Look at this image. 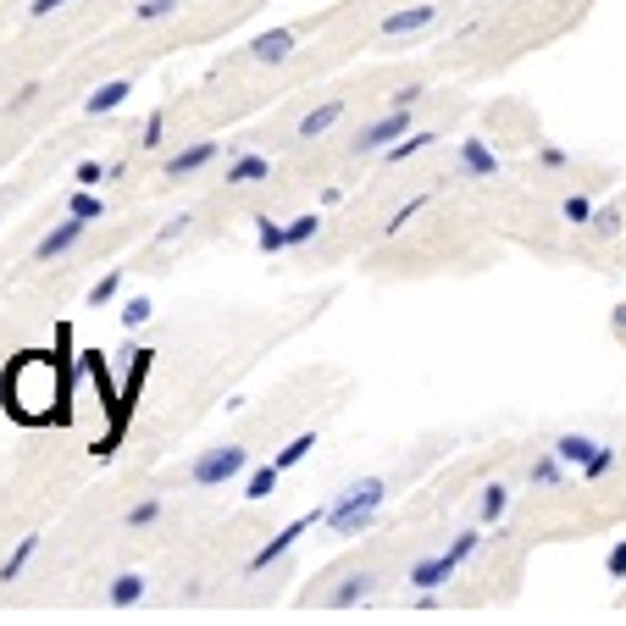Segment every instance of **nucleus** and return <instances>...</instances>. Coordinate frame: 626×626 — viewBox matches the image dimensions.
Segmentation results:
<instances>
[{"instance_id":"nucleus-1","label":"nucleus","mask_w":626,"mask_h":626,"mask_svg":"<svg viewBox=\"0 0 626 626\" xmlns=\"http://www.w3.org/2000/svg\"><path fill=\"white\" fill-rule=\"evenodd\" d=\"M0 394H6V410L28 427H45L67 416V372H61L56 355L45 350H23L6 377H0Z\"/></svg>"},{"instance_id":"nucleus-2","label":"nucleus","mask_w":626,"mask_h":626,"mask_svg":"<svg viewBox=\"0 0 626 626\" xmlns=\"http://www.w3.org/2000/svg\"><path fill=\"white\" fill-rule=\"evenodd\" d=\"M383 505H388V482L383 477H361V482H350L338 499H327L322 527L333 532V538H355V532H366L377 516H383Z\"/></svg>"},{"instance_id":"nucleus-3","label":"nucleus","mask_w":626,"mask_h":626,"mask_svg":"<svg viewBox=\"0 0 626 626\" xmlns=\"http://www.w3.org/2000/svg\"><path fill=\"white\" fill-rule=\"evenodd\" d=\"M244 466H250L244 444H205L200 455L189 460V482L194 488H228V482L244 477Z\"/></svg>"},{"instance_id":"nucleus-4","label":"nucleus","mask_w":626,"mask_h":626,"mask_svg":"<svg viewBox=\"0 0 626 626\" xmlns=\"http://www.w3.org/2000/svg\"><path fill=\"white\" fill-rule=\"evenodd\" d=\"M322 521H327V505H316V510H305V516H294L289 527H277V538H266L261 549L250 554V577H261L266 566H277V560H283V554H289V549H294V543H300L311 527H322Z\"/></svg>"},{"instance_id":"nucleus-5","label":"nucleus","mask_w":626,"mask_h":626,"mask_svg":"<svg viewBox=\"0 0 626 626\" xmlns=\"http://www.w3.org/2000/svg\"><path fill=\"white\" fill-rule=\"evenodd\" d=\"M410 133V111H399V106H388L377 122H366L361 133H355V156H383L388 145H399Z\"/></svg>"},{"instance_id":"nucleus-6","label":"nucleus","mask_w":626,"mask_h":626,"mask_svg":"<svg viewBox=\"0 0 626 626\" xmlns=\"http://www.w3.org/2000/svg\"><path fill=\"white\" fill-rule=\"evenodd\" d=\"M438 6L433 0H416V6H399V12H388L383 23H377V34L383 39H405V34H422V28H433Z\"/></svg>"},{"instance_id":"nucleus-7","label":"nucleus","mask_w":626,"mask_h":626,"mask_svg":"<svg viewBox=\"0 0 626 626\" xmlns=\"http://www.w3.org/2000/svg\"><path fill=\"white\" fill-rule=\"evenodd\" d=\"M84 233H89V222H84V217H73V211H67V217H61L56 228H50L45 239L34 244V261H56V255L78 250V239H84Z\"/></svg>"},{"instance_id":"nucleus-8","label":"nucleus","mask_w":626,"mask_h":626,"mask_svg":"<svg viewBox=\"0 0 626 626\" xmlns=\"http://www.w3.org/2000/svg\"><path fill=\"white\" fill-rule=\"evenodd\" d=\"M211 161H217V145H211V139H194V145L172 150V156L161 161V178H194V172H205Z\"/></svg>"},{"instance_id":"nucleus-9","label":"nucleus","mask_w":626,"mask_h":626,"mask_svg":"<svg viewBox=\"0 0 626 626\" xmlns=\"http://www.w3.org/2000/svg\"><path fill=\"white\" fill-rule=\"evenodd\" d=\"M455 560H449V554L444 549H438V554H422V560H416V566H410V588H416V593H438V588H449V577H455Z\"/></svg>"},{"instance_id":"nucleus-10","label":"nucleus","mask_w":626,"mask_h":626,"mask_svg":"<svg viewBox=\"0 0 626 626\" xmlns=\"http://www.w3.org/2000/svg\"><path fill=\"white\" fill-rule=\"evenodd\" d=\"M294 45H300L294 28H266V34L250 39V61H261V67H283V61L294 56Z\"/></svg>"},{"instance_id":"nucleus-11","label":"nucleus","mask_w":626,"mask_h":626,"mask_svg":"<svg viewBox=\"0 0 626 626\" xmlns=\"http://www.w3.org/2000/svg\"><path fill=\"white\" fill-rule=\"evenodd\" d=\"M455 161H460V178H499V156L482 145L477 133H471V139H460Z\"/></svg>"},{"instance_id":"nucleus-12","label":"nucleus","mask_w":626,"mask_h":626,"mask_svg":"<svg viewBox=\"0 0 626 626\" xmlns=\"http://www.w3.org/2000/svg\"><path fill=\"white\" fill-rule=\"evenodd\" d=\"M599 449H604V444H599L593 433H560V438H554V455L566 460L571 471H588L593 460H599Z\"/></svg>"},{"instance_id":"nucleus-13","label":"nucleus","mask_w":626,"mask_h":626,"mask_svg":"<svg viewBox=\"0 0 626 626\" xmlns=\"http://www.w3.org/2000/svg\"><path fill=\"white\" fill-rule=\"evenodd\" d=\"M266 178H272V161H266L261 150H244V156L228 161V178L222 183H228V189H250V183H266Z\"/></svg>"},{"instance_id":"nucleus-14","label":"nucleus","mask_w":626,"mask_h":626,"mask_svg":"<svg viewBox=\"0 0 626 626\" xmlns=\"http://www.w3.org/2000/svg\"><path fill=\"white\" fill-rule=\"evenodd\" d=\"M372 588H377V582H372V571H350V577H344V582H338V588L333 593H327V610H355V604H366V599H372Z\"/></svg>"},{"instance_id":"nucleus-15","label":"nucleus","mask_w":626,"mask_h":626,"mask_svg":"<svg viewBox=\"0 0 626 626\" xmlns=\"http://www.w3.org/2000/svg\"><path fill=\"white\" fill-rule=\"evenodd\" d=\"M566 477H571V466L554 455V449H549V455H538V460L527 466V482H532V488H543V494H560V488H566Z\"/></svg>"},{"instance_id":"nucleus-16","label":"nucleus","mask_w":626,"mask_h":626,"mask_svg":"<svg viewBox=\"0 0 626 626\" xmlns=\"http://www.w3.org/2000/svg\"><path fill=\"white\" fill-rule=\"evenodd\" d=\"M145 593H150V582L139 577V571H117L111 588H106V604L111 610H133V604H145Z\"/></svg>"},{"instance_id":"nucleus-17","label":"nucleus","mask_w":626,"mask_h":626,"mask_svg":"<svg viewBox=\"0 0 626 626\" xmlns=\"http://www.w3.org/2000/svg\"><path fill=\"white\" fill-rule=\"evenodd\" d=\"M128 95H133V84H128V78H111V84H100L95 95L84 100V111H89V117H106V111L128 106Z\"/></svg>"},{"instance_id":"nucleus-18","label":"nucleus","mask_w":626,"mask_h":626,"mask_svg":"<svg viewBox=\"0 0 626 626\" xmlns=\"http://www.w3.org/2000/svg\"><path fill=\"white\" fill-rule=\"evenodd\" d=\"M338 117H344V100H322V106H311L300 117V139H322L327 128H338Z\"/></svg>"},{"instance_id":"nucleus-19","label":"nucleus","mask_w":626,"mask_h":626,"mask_svg":"<svg viewBox=\"0 0 626 626\" xmlns=\"http://www.w3.org/2000/svg\"><path fill=\"white\" fill-rule=\"evenodd\" d=\"M34 554H39V532H23V543H17L6 560H0V582H17V577L28 571V560H34Z\"/></svg>"},{"instance_id":"nucleus-20","label":"nucleus","mask_w":626,"mask_h":626,"mask_svg":"<svg viewBox=\"0 0 626 626\" xmlns=\"http://www.w3.org/2000/svg\"><path fill=\"white\" fill-rule=\"evenodd\" d=\"M255 250H261V255H283V250H289V222L261 217V222H255Z\"/></svg>"},{"instance_id":"nucleus-21","label":"nucleus","mask_w":626,"mask_h":626,"mask_svg":"<svg viewBox=\"0 0 626 626\" xmlns=\"http://www.w3.org/2000/svg\"><path fill=\"white\" fill-rule=\"evenodd\" d=\"M626 228V217H621V205H599V211H593V222L582 233H588V239H599V244H610L615 233Z\"/></svg>"},{"instance_id":"nucleus-22","label":"nucleus","mask_w":626,"mask_h":626,"mask_svg":"<svg viewBox=\"0 0 626 626\" xmlns=\"http://www.w3.org/2000/svg\"><path fill=\"white\" fill-rule=\"evenodd\" d=\"M427 145H438V133H433V128H410L405 139H399V145H388V150H383V156H388V161H410V156H422Z\"/></svg>"},{"instance_id":"nucleus-23","label":"nucleus","mask_w":626,"mask_h":626,"mask_svg":"<svg viewBox=\"0 0 626 626\" xmlns=\"http://www.w3.org/2000/svg\"><path fill=\"white\" fill-rule=\"evenodd\" d=\"M505 510H510V488L505 482H488V488L477 494V516L482 521H505Z\"/></svg>"},{"instance_id":"nucleus-24","label":"nucleus","mask_w":626,"mask_h":626,"mask_svg":"<svg viewBox=\"0 0 626 626\" xmlns=\"http://www.w3.org/2000/svg\"><path fill=\"white\" fill-rule=\"evenodd\" d=\"M277 477H283V466H255L250 477H244V499H272L277 494Z\"/></svg>"},{"instance_id":"nucleus-25","label":"nucleus","mask_w":626,"mask_h":626,"mask_svg":"<svg viewBox=\"0 0 626 626\" xmlns=\"http://www.w3.org/2000/svg\"><path fill=\"white\" fill-rule=\"evenodd\" d=\"M311 449H316V433H294L289 444L277 449V466H283V471H294L300 460H311Z\"/></svg>"},{"instance_id":"nucleus-26","label":"nucleus","mask_w":626,"mask_h":626,"mask_svg":"<svg viewBox=\"0 0 626 626\" xmlns=\"http://www.w3.org/2000/svg\"><path fill=\"white\" fill-rule=\"evenodd\" d=\"M482 549V527H460L455 532V538H449V560H455V566H466V560H471V554H477Z\"/></svg>"},{"instance_id":"nucleus-27","label":"nucleus","mask_w":626,"mask_h":626,"mask_svg":"<svg viewBox=\"0 0 626 626\" xmlns=\"http://www.w3.org/2000/svg\"><path fill=\"white\" fill-rule=\"evenodd\" d=\"M67 211H73V217H84V222H100V217H106V200H100L95 189H73Z\"/></svg>"},{"instance_id":"nucleus-28","label":"nucleus","mask_w":626,"mask_h":626,"mask_svg":"<svg viewBox=\"0 0 626 626\" xmlns=\"http://www.w3.org/2000/svg\"><path fill=\"white\" fill-rule=\"evenodd\" d=\"M593 211H599V205H593L588 194H566V200H560V217H566L571 228H588V222H593Z\"/></svg>"},{"instance_id":"nucleus-29","label":"nucleus","mask_w":626,"mask_h":626,"mask_svg":"<svg viewBox=\"0 0 626 626\" xmlns=\"http://www.w3.org/2000/svg\"><path fill=\"white\" fill-rule=\"evenodd\" d=\"M316 233H322V217H316V211H305V217H294V222H289V250H300V244H311Z\"/></svg>"},{"instance_id":"nucleus-30","label":"nucleus","mask_w":626,"mask_h":626,"mask_svg":"<svg viewBox=\"0 0 626 626\" xmlns=\"http://www.w3.org/2000/svg\"><path fill=\"white\" fill-rule=\"evenodd\" d=\"M178 6L183 0H133V17H139V23H161V17H172Z\"/></svg>"},{"instance_id":"nucleus-31","label":"nucleus","mask_w":626,"mask_h":626,"mask_svg":"<svg viewBox=\"0 0 626 626\" xmlns=\"http://www.w3.org/2000/svg\"><path fill=\"white\" fill-rule=\"evenodd\" d=\"M156 521H161V499H139V505H128V527L133 532L156 527Z\"/></svg>"},{"instance_id":"nucleus-32","label":"nucleus","mask_w":626,"mask_h":626,"mask_svg":"<svg viewBox=\"0 0 626 626\" xmlns=\"http://www.w3.org/2000/svg\"><path fill=\"white\" fill-rule=\"evenodd\" d=\"M106 178H111L106 161H78V167H73V183H78V189H100Z\"/></svg>"},{"instance_id":"nucleus-33","label":"nucleus","mask_w":626,"mask_h":626,"mask_svg":"<svg viewBox=\"0 0 626 626\" xmlns=\"http://www.w3.org/2000/svg\"><path fill=\"white\" fill-rule=\"evenodd\" d=\"M161 139H167V111H150V117H145V133H139V145L156 150Z\"/></svg>"},{"instance_id":"nucleus-34","label":"nucleus","mask_w":626,"mask_h":626,"mask_svg":"<svg viewBox=\"0 0 626 626\" xmlns=\"http://www.w3.org/2000/svg\"><path fill=\"white\" fill-rule=\"evenodd\" d=\"M615 460H621V455H615V444H604V449H599V460H593V466L582 471V482H604V477L615 471Z\"/></svg>"},{"instance_id":"nucleus-35","label":"nucleus","mask_w":626,"mask_h":626,"mask_svg":"<svg viewBox=\"0 0 626 626\" xmlns=\"http://www.w3.org/2000/svg\"><path fill=\"white\" fill-rule=\"evenodd\" d=\"M150 316H156V305H150L145 294H139V300H128V305H122V327H145Z\"/></svg>"},{"instance_id":"nucleus-36","label":"nucleus","mask_w":626,"mask_h":626,"mask_svg":"<svg viewBox=\"0 0 626 626\" xmlns=\"http://www.w3.org/2000/svg\"><path fill=\"white\" fill-rule=\"evenodd\" d=\"M117 289H122V272H106L95 289H89V305H111V300H117Z\"/></svg>"},{"instance_id":"nucleus-37","label":"nucleus","mask_w":626,"mask_h":626,"mask_svg":"<svg viewBox=\"0 0 626 626\" xmlns=\"http://www.w3.org/2000/svg\"><path fill=\"white\" fill-rule=\"evenodd\" d=\"M422 205H427V200H405V205H399L394 217H388V228H383V233H388V239H394V233H405V222H410V217H416V211H422Z\"/></svg>"},{"instance_id":"nucleus-38","label":"nucleus","mask_w":626,"mask_h":626,"mask_svg":"<svg viewBox=\"0 0 626 626\" xmlns=\"http://www.w3.org/2000/svg\"><path fill=\"white\" fill-rule=\"evenodd\" d=\"M538 167H549V172H566L571 167V156L560 145H538Z\"/></svg>"},{"instance_id":"nucleus-39","label":"nucleus","mask_w":626,"mask_h":626,"mask_svg":"<svg viewBox=\"0 0 626 626\" xmlns=\"http://www.w3.org/2000/svg\"><path fill=\"white\" fill-rule=\"evenodd\" d=\"M39 89H45V84H39V78H28V84L17 89L12 100H6V111H28V106H34V100H39Z\"/></svg>"},{"instance_id":"nucleus-40","label":"nucleus","mask_w":626,"mask_h":626,"mask_svg":"<svg viewBox=\"0 0 626 626\" xmlns=\"http://www.w3.org/2000/svg\"><path fill=\"white\" fill-rule=\"evenodd\" d=\"M604 577L626 582V543H615V549H610V554H604Z\"/></svg>"},{"instance_id":"nucleus-41","label":"nucleus","mask_w":626,"mask_h":626,"mask_svg":"<svg viewBox=\"0 0 626 626\" xmlns=\"http://www.w3.org/2000/svg\"><path fill=\"white\" fill-rule=\"evenodd\" d=\"M388 106H399V111H416L422 106V89L410 84V89H394V100H388Z\"/></svg>"},{"instance_id":"nucleus-42","label":"nucleus","mask_w":626,"mask_h":626,"mask_svg":"<svg viewBox=\"0 0 626 626\" xmlns=\"http://www.w3.org/2000/svg\"><path fill=\"white\" fill-rule=\"evenodd\" d=\"M61 6H73V0H28V17H50V12H61Z\"/></svg>"},{"instance_id":"nucleus-43","label":"nucleus","mask_w":626,"mask_h":626,"mask_svg":"<svg viewBox=\"0 0 626 626\" xmlns=\"http://www.w3.org/2000/svg\"><path fill=\"white\" fill-rule=\"evenodd\" d=\"M610 327H615V338H626V300L615 305V316H610Z\"/></svg>"}]
</instances>
